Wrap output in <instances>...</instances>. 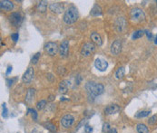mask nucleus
<instances>
[{
  "mask_svg": "<svg viewBox=\"0 0 157 133\" xmlns=\"http://www.w3.org/2000/svg\"><path fill=\"white\" fill-rule=\"evenodd\" d=\"M154 44H157V35H156V37H155V39H154Z\"/></svg>",
  "mask_w": 157,
  "mask_h": 133,
  "instance_id": "41",
  "label": "nucleus"
},
{
  "mask_svg": "<svg viewBox=\"0 0 157 133\" xmlns=\"http://www.w3.org/2000/svg\"><path fill=\"white\" fill-rule=\"evenodd\" d=\"M27 111L31 112L32 118H33L34 121H37V112L35 111V110H34V109H28V110H27Z\"/></svg>",
  "mask_w": 157,
  "mask_h": 133,
  "instance_id": "27",
  "label": "nucleus"
},
{
  "mask_svg": "<svg viewBox=\"0 0 157 133\" xmlns=\"http://www.w3.org/2000/svg\"><path fill=\"white\" fill-rule=\"evenodd\" d=\"M33 78H34V69L33 67H28L26 72L24 73V75H23L22 80L26 83H29L33 80Z\"/></svg>",
  "mask_w": 157,
  "mask_h": 133,
  "instance_id": "9",
  "label": "nucleus"
},
{
  "mask_svg": "<svg viewBox=\"0 0 157 133\" xmlns=\"http://www.w3.org/2000/svg\"><path fill=\"white\" fill-rule=\"evenodd\" d=\"M124 73H125V69H124V67L121 66L117 69L116 72H115V77H116L117 79H122L124 76Z\"/></svg>",
  "mask_w": 157,
  "mask_h": 133,
  "instance_id": "21",
  "label": "nucleus"
},
{
  "mask_svg": "<svg viewBox=\"0 0 157 133\" xmlns=\"http://www.w3.org/2000/svg\"><path fill=\"white\" fill-rule=\"evenodd\" d=\"M124 19H123V17H120L119 19H118V24H116V26L118 27V30L119 31H122L123 28H124V26H125V23H123V24H122V22H123Z\"/></svg>",
  "mask_w": 157,
  "mask_h": 133,
  "instance_id": "24",
  "label": "nucleus"
},
{
  "mask_svg": "<svg viewBox=\"0 0 157 133\" xmlns=\"http://www.w3.org/2000/svg\"><path fill=\"white\" fill-rule=\"evenodd\" d=\"M90 14L94 16H98L102 15V9L98 6V5H95L94 7L92 8V10L90 12Z\"/></svg>",
  "mask_w": 157,
  "mask_h": 133,
  "instance_id": "19",
  "label": "nucleus"
},
{
  "mask_svg": "<svg viewBox=\"0 0 157 133\" xmlns=\"http://www.w3.org/2000/svg\"><path fill=\"white\" fill-rule=\"evenodd\" d=\"M85 120H83L80 123H79V125H78V127L76 128V130H78L81 128V126L83 125V124H85Z\"/></svg>",
  "mask_w": 157,
  "mask_h": 133,
  "instance_id": "36",
  "label": "nucleus"
},
{
  "mask_svg": "<svg viewBox=\"0 0 157 133\" xmlns=\"http://www.w3.org/2000/svg\"><path fill=\"white\" fill-rule=\"evenodd\" d=\"M151 113V111H141V112H138L135 117L136 118H144V117H147Z\"/></svg>",
  "mask_w": 157,
  "mask_h": 133,
  "instance_id": "25",
  "label": "nucleus"
},
{
  "mask_svg": "<svg viewBox=\"0 0 157 133\" xmlns=\"http://www.w3.org/2000/svg\"><path fill=\"white\" fill-rule=\"evenodd\" d=\"M85 90L89 94V97H95L100 94H102L104 91V87L101 83H96L94 81H88L85 84Z\"/></svg>",
  "mask_w": 157,
  "mask_h": 133,
  "instance_id": "1",
  "label": "nucleus"
},
{
  "mask_svg": "<svg viewBox=\"0 0 157 133\" xmlns=\"http://www.w3.org/2000/svg\"><path fill=\"white\" fill-rule=\"evenodd\" d=\"M69 86H70V81L67 80L62 81L59 84V91L62 93H66L69 88Z\"/></svg>",
  "mask_w": 157,
  "mask_h": 133,
  "instance_id": "15",
  "label": "nucleus"
},
{
  "mask_svg": "<svg viewBox=\"0 0 157 133\" xmlns=\"http://www.w3.org/2000/svg\"><path fill=\"white\" fill-rule=\"evenodd\" d=\"M157 121V117L156 116H153V117H151L149 119V121H148V123L150 125H154V123H156Z\"/></svg>",
  "mask_w": 157,
  "mask_h": 133,
  "instance_id": "31",
  "label": "nucleus"
},
{
  "mask_svg": "<svg viewBox=\"0 0 157 133\" xmlns=\"http://www.w3.org/2000/svg\"><path fill=\"white\" fill-rule=\"evenodd\" d=\"M2 109H3L2 116H3L4 118H7V105H6V103H3V104H2Z\"/></svg>",
  "mask_w": 157,
  "mask_h": 133,
  "instance_id": "29",
  "label": "nucleus"
},
{
  "mask_svg": "<svg viewBox=\"0 0 157 133\" xmlns=\"http://www.w3.org/2000/svg\"><path fill=\"white\" fill-rule=\"evenodd\" d=\"M122 50V43L120 40H115L111 45V53L114 55H117Z\"/></svg>",
  "mask_w": 157,
  "mask_h": 133,
  "instance_id": "11",
  "label": "nucleus"
},
{
  "mask_svg": "<svg viewBox=\"0 0 157 133\" xmlns=\"http://www.w3.org/2000/svg\"><path fill=\"white\" fill-rule=\"evenodd\" d=\"M145 33V31H143V30H137V31H135V33L133 34V40H136V39H138V38H141L143 35H144Z\"/></svg>",
  "mask_w": 157,
  "mask_h": 133,
  "instance_id": "22",
  "label": "nucleus"
},
{
  "mask_svg": "<svg viewBox=\"0 0 157 133\" xmlns=\"http://www.w3.org/2000/svg\"><path fill=\"white\" fill-rule=\"evenodd\" d=\"M81 81H82V77H81L80 75H77V76H76V83H77V84H80Z\"/></svg>",
  "mask_w": 157,
  "mask_h": 133,
  "instance_id": "35",
  "label": "nucleus"
},
{
  "mask_svg": "<svg viewBox=\"0 0 157 133\" xmlns=\"http://www.w3.org/2000/svg\"><path fill=\"white\" fill-rule=\"evenodd\" d=\"M107 133H117V130L115 129H111Z\"/></svg>",
  "mask_w": 157,
  "mask_h": 133,
  "instance_id": "39",
  "label": "nucleus"
},
{
  "mask_svg": "<svg viewBox=\"0 0 157 133\" xmlns=\"http://www.w3.org/2000/svg\"><path fill=\"white\" fill-rule=\"evenodd\" d=\"M54 100V96H50V97H49V100Z\"/></svg>",
  "mask_w": 157,
  "mask_h": 133,
  "instance_id": "40",
  "label": "nucleus"
},
{
  "mask_svg": "<svg viewBox=\"0 0 157 133\" xmlns=\"http://www.w3.org/2000/svg\"><path fill=\"white\" fill-rule=\"evenodd\" d=\"M91 39L95 44L99 45V46H101L103 44V41H102V38H101L100 35L98 33H96V32H93V33L91 34Z\"/></svg>",
  "mask_w": 157,
  "mask_h": 133,
  "instance_id": "16",
  "label": "nucleus"
},
{
  "mask_svg": "<svg viewBox=\"0 0 157 133\" xmlns=\"http://www.w3.org/2000/svg\"><path fill=\"white\" fill-rule=\"evenodd\" d=\"M95 51V45L92 43H86L83 45V47L81 49V54L83 56L87 57Z\"/></svg>",
  "mask_w": 157,
  "mask_h": 133,
  "instance_id": "5",
  "label": "nucleus"
},
{
  "mask_svg": "<svg viewBox=\"0 0 157 133\" xmlns=\"http://www.w3.org/2000/svg\"><path fill=\"white\" fill-rule=\"evenodd\" d=\"M45 52L47 53V54H49L50 56H54L57 53L59 47L57 46L56 43L54 42H48L47 44H45Z\"/></svg>",
  "mask_w": 157,
  "mask_h": 133,
  "instance_id": "4",
  "label": "nucleus"
},
{
  "mask_svg": "<svg viewBox=\"0 0 157 133\" xmlns=\"http://www.w3.org/2000/svg\"><path fill=\"white\" fill-rule=\"evenodd\" d=\"M120 110H121V108L117 104H110L104 109V112L108 115H112V114H115L120 111Z\"/></svg>",
  "mask_w": 157,
  "mask_h": 133,
  "instance_id": "13",
  "label": "nucleus"
},
{
  "mask_svg": "<svg viewBox=\"0 0 157 133\" xmlns=\"http://www.w3.org/2000/svg\"><path fill=\"white\" fill-rule=\"evenodd\" d=\"M44 126H45V129L50 130V131H52V132L56 130V128H55V126L54 124H52V123H50V122H45L44 124Z\"/></svg>",
  "mask_w": 157,
  "mask_h": 133,
  "instance_id": "23",
  "label": "nucleus"
},
{
  "mask_svg": "<svg viewBox=\"0 0 157 133\" xmlns=\"http://www.w3.org/2000/svg\"><path fill=\"white\" fill-rule=\"evenodd\" d=\"M95 66L100 72H104L108 67V63L102 58H97L95 61Z\"/></svg>",
  "mask_w": 157,
  "mask_h": 133,
  "instance_id": "8",
  "label": "nucleus"
},
{
  "mask_svg": "<svg viewBox=\"0 0 157 133\" xmlns=\"http://www.w3.org/2000/svg\"><path fill=\"white\" fill-rule=\"evenodd\" d=\"M85 133H92L93 132V128L89 125H85Z\"/></svg>",
  "mask_w": 157,
  "mask_h": 133,
  "instance_id": "32",
  "label": "nucleus"
},
{
  "mask_svg": "<svg viewBox=\"0 0 157 133\" xmlns=\"http://www.w3.org/2000/svg\"><path fill=\"white\" fill-rule=\"evenodd\" d=\"M45 104H47L45 100H40V102H38L37 104H36V108H37V110H39V111H41V110H43L45 107Z\"/></svg>",
  "mask_w": 157,
  "mask_h": 133,
  "instance_id": "26",
  "label": "nucleus"
},
{
  "mask_svg": "<svg viewBox=\"0 0 157 133\" xmlns=\"http://www.w3.org/2000/svg\"><path fill=\"white\" fill-rule=\"evenodd\" d=\"M7 85H8V86H10V85H12V82H13V80H10V79H7Z\"/></svg>",
  "mask_w": 157,
  "mask_h": 133,
  "instance_id": "38",
  "label": "nucleus"
},
{
  "mask_svg": "<svg viewBox=\"0 0 157 133\" xmlns=\"http://www.w3.org/2000/svg\"><path fill=\"white\" fill-rule=\"evenodd\" d=\"M9 22L14 26H18L22 22V16L19 13H12L9 16Z\"/></svg>",
  "mask_w": 157,
  "mask_h": 133,
  "instance_id": "6",
  "label": "nucleus"
},
{
  "mask_svg": "<svg viewBox=\"0 0 157 133\" xmlns=\"http://www.w3.org/2000/svg\"><path fill=\"white\" fill-rule=\"evenodd\" d=\"M68 50H69V42L67 40H64L59 46V53L60 55L63 57L67 56L68 54Z\"/></svg>",
  "mask_w": 157,
  "mask_h": 133,
  "instance_id": "10",
  "label": "nucleus"
},
{
  "mask_svg": "<svg viewBox=\"0 0 157 133\" xmlns=\"http://www.w3.org/2000/svg\"><path fill=\"white\" fill-rule=\"evenodd\" d=\"M36 9H37V11L40 13H45L47 9V2L44 1V0L43 1H40L37 4V7H36Z\"/></svg>",
  "mask_w": 157,
  "mask_h": 133,
  "instance_id": "18",
  "label": "nucleus"
},
{
  "mask_svg": "<svg viewBox=\"0 0 157 133\" xmlns=\"http://www.w3.org/2000/svg\"><path fill=\"white\" fill-rule=\"evenodd\" d=\"M130 15L132 20L135 22H142L145 19V14L140 8H133Z\"/></svg>",
  "mask_w": 157,
  "mask_h": 133,
  "instance_id": "3",
  "label": "nucleus"
},
{
  "mask_svg": "<svg viewBox=\"0 0 157 133\" xmlns=\"http://www.w3.org/2000/svg\"><path fill=\"white\" fill-rule=\"evenodd\" d=\"M49 9H50V11L55 14H60L64 11V5L62 3H58V2L52 3V4H50Z\"/></svg>",
  "mask_w": 157,
  "mask_h": 133,
  "instance_id": "12",
  "label": "nucleus"
},
{
  "mask_svg": "<svg viewBox=\"0 0 157 133\" xmlns=\"http://www.w3.org/2000/svg\"><path fill=\"white\" fill-rule=\"evenodd\" d=\"M35 89H28L26 93V102L27 103H30L33 102V100L35 98Z\"/></svg>",
  "mask_w": 157,
  "mask_h": 133,
  "instance_id": "17",
  "label": "nucleus"
},
{
  "mask_svg": "<svg viewBox=\"0 0 157 133\" xmlns=\"http://www.w3.org/2000/svg\"><path fill=\"white\" fill-rule=\"evenodd\" d=\"M110 130H111V128H110L109 123L108 122L104 123V125H103V132H108Z\"/></svg>",
  "mask_w": 157,
  "mask_h": 133,
  "instance_id": "30",
  "label": "nucleus"
},
{
  "mask_svg": "<svg viewBox=\"0 0 157 133\" xmlns=\"http://www.w3.org/2000/svg\"><path fill=\"white\" fill-rule=\"evenodd\" d=\"M11 72H12V66H8V67H7V72H6V74L8 75Z\"/></svg>",
  "mask_w": 157,
  "mask_h": 133,
  "instance_id": "37",
  "label": "nucleus"
},
{
  "mask_svg": "<svg viewBox=\"0 0 157 133\" xmlns=\"http://www.w3.org/2000/svg\"><path fill=\"white\" fill-rule=\"evenodd\" d=\"M136 130H137L138 133H149L148 128H147L145 124H143V123H139V124H137Z\"/></svg>",
  "mask_w": 157,
  "mask_h": 133,
  "instance_id": "20",
  "label": "nucleus"
},
{
  "mask_svg": "<svg viewBox=\"0 0 157 133\" xmlns=\"http://www.w3.org/2000/svg\"><path fill=\"white\" fill-rule=\"evenodd\" d=\"M145 35H146V36H147V38H148L149 40L153 39V35H152L151 32H149V31H145Z\"/></svg>",
  "mask_w": 157,
  "mask_h": 133,
  "instance_id": "34",
  "label": "nucleus"
},
{
  "mask_svg": "<svg viewBox=\"0 0 157 133\" xmlns=\"http://www.w3.org/2000/svg\"><path fill=\"white\" fill-rule=\"evenodd\" d=\"M0 8L4 11H11L14 8V4L8 0H1L0 1Z\"/></svg>",
  "mask_w": 157,
  "mask_h": 133,
  "instance_id": "14",
  "label": "nucleus"
},
{
  "mask_svg": "<svg viewBox=\"0 0 157 133\" xmlns=\"http://www.w3.org/2000/svg\"><path fill=\"white\" fill-rule=\"evenodd\" d=\"M61 100H68V99H64V98H61Z\"/></svg>",
  "mask_w": 157,
  "mask_h": 133,
  "instance_id": "42",
  "label": "nucleus"
},
{
  "mask_svg": "<svg viewBox=\"0 0 157 133\" xmlns=\"http://www.w3.org/2000/svg\"><path fill=\"white\" fill-rule=\"evenodd\" d=\"M11 38H12V40L14 41V42H17L18 41V38H19V35H18L17 33H16V34H13L12 35H11Z\"/></svg>",
  "mask_w": 157,
  "mask_h": 133,
  "instance_id": "33",
  "label": "nucleus"
},
{
  "mask_svg": "<svg viewBox=\"0 0 157 133\" xmlns=\"http://www.w3.org/2000/svg\"><path fill=\"white\" fill-rule=\"evenodd\" d=\"M40 55H41V53H36L35 54V55L33 56V58H32L31 63H33V65H35V63L38 62L39 58H40Z\"/></svg>",
  "mask_w": 157,
  "mask_h": 133,
  "instance_id": "28",
  "label": "nucleus"
},
{
  "mask_svg": "<svg viewBox=\"0 0 157 133\" xmlns=\"http://www.w3.org/2000/svg\"><path fill=\"white\" fill-rule=\"evenodd\" d=\"M63 19L64 21V23H66V24H74V23H76V20L78 19V11L76 7H70L66 11L64 15V17Z\"/></svg>",
  "mask_w": 157,
  "mask_h": 133,
  "instance_id": "2",
  "label": "nucleus"
},
{
  "mask_svg": "<svg viewBox=\"0 0 157 133\" xmlns=\"http://www.w3.org/2000/svg\"><path fill=\"white\" fill-rule=\"evenodd\" d=\"M74 121H75V118H74L71 114H66V115H64L61 119V124L64 128H66V129L71 127L73 125Z\"/></svg>",
  "mask_w": 157,
  "mask_h": 133,
  "instance_id": "7",
  "label": "nucleus"
}]
</instances>
